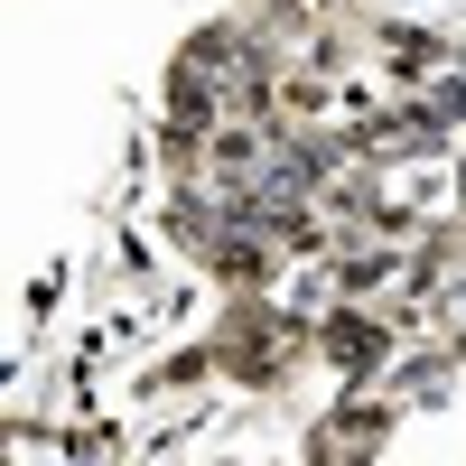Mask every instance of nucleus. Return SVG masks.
Wrapping results in <instances>:
<instances>
[{"label": "nucleus", "instance_id": "f257e3e1", "mask_svg": "<svg viewBox=\"0 0 466 466\" xmlns=\"http://www.w3.org/2000/svg\"><path fill=\"white\" fill-rule=\"evenodd\" d=\"M308 336H318V364H336V373H345V392H373V382L392 373V318H382V308L336 299Z\"/></svg>", "mask_w": 466, "mask_h": 466}, {"label": "nucleus", "instance_id": "f03ea898", "mask_svg": "<svg viewBox=\"0 0 466 466\" xmlns=\"http://www.w3.org/2000/svg\"><path fill=\"white\" fill-rule=\"evenodd\" d=\"M448 149V122L430 112V94H401V103H382L373 122H355V159L364 168H401V159H439Z\"/></svg>", "mask_w": 466, "mask_h": 466}, {"label": "nucleus", "instance_id": "7ed1b4c3", "mask_svg": "<svg viewBox=\"0 0 466 466\" xmlns=\"http://www.w3.org/2000/svg\"><path fill=\"white\" fill-rule=\"evenodd\" d=\"M448 364H457V345H410V355H392L382 392H392L401 410H420V401H439V392H448Z\"/></svg>", "mask_w": 466, "mask_h": 466}]
</instances>
